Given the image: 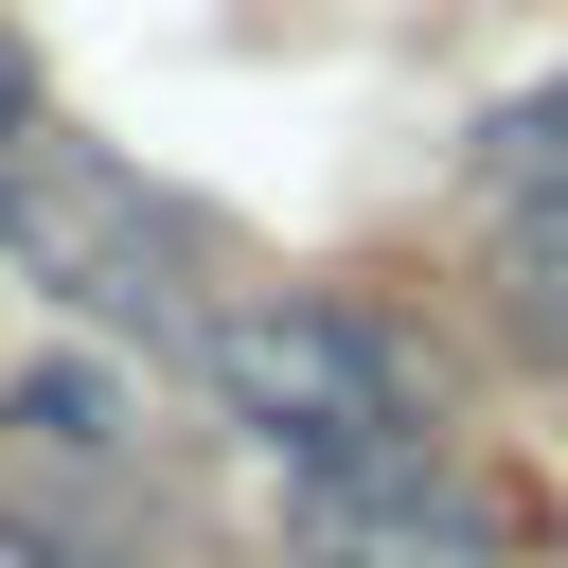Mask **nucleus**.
Here are the masks:
<instances>
[{
  "label": "nucleus",
  "mask_w": 568,
  "mask_h": 568,
  "mask_svg": "<svg viewBox=\"0 0 568 568\" xmlns=\"http://www.w3.org/2000/svg\"><path fill=\"white\" fill-rule=\"evenodd\" d=\"M18 142H36V53L0 36V178H18Z\"/></svg>",
  "instance_id": "6"
},
{
  "label": "nucleus",
  "mask_w": 568,
  "mask_h": 568,
  "mask_svg": "<svg viewBox=\"0 0 568 568\" xmlns=\"http://www.w3.org/2000/svg\"><path fill=\"white\" fill-rule=\"evenodd\" d=\"M0 248H18V284L89 302V320H213V302H195V266H213L195 213H178L142 160H106V142H18Z\"/></svg>",
  "instance_id": "2"
},
{
  "label": "nucleus",
  "mask_w": 568,
  "mask_h": 568,
  "mask_svg": "<svg viewBox=\"0 0 568 568\" xmlns=\"http://www.w3.org/2000/svg\"><path fill=\"white\" fill-rule=\"evenodd\" d=\"M0 568H71V550H53V532H36V515H0Z\"/></svg>",
  "instance_id": "7"
},
{
  "label": "nucleus",
  "mask_w": 568,
  "mask_h": 568,
  "mask_svg": "<svg viewBox=\"0 0 568 568\" xmlns=\"http://www.w3.org/2000/svg\"><path fill=\"white\" fill-rule=\"evenodd\" d=\"M479 178H497V195H550V178H568V71L515 89V106L479 124Z\"/></svg>",
  "instance_id": "5"
},
{
  "label": "nucleus",
  "mask_w": 568,
  "mask_h": 568,
  "mask_svg": "<svg viewBox=\"0 0 568 568\" xmlns=\"http://www.w3.org/2000/svg\"><path fill=\"white\" fill-rule=\"evenodd\" d=\"M497 248H515V320H532V355H568V178H550V195H497Z\"/></svg>",
  "instance_id": "4"
},
{
  "label": "nucleus",
  "mask_w": 568,
  "mask_h": 568,
  "mask_svg": "<svg viewBox=\"0 0 568 568\" xmlns=\"http://www.w3.org/2000/svg\"><path fill=\"white\" fill-rule=\"evenodd\" d=\"M195 373L231 426H266L284 462H355V444H426L444 426V373L390 302L355 284H266V302H213L195 320Z\"/></svg>",
  "instance_id": "1"
},
{
  "label": "nucleus",
  "mask_w": 568,
  "mask_h": 568,
  "mask_svg": "<svg viewBox=\"0 0 568 568\" xmlns=\"http://www.w3.org/2000/svg\"><path fill=\"white\" fill-rule=\"evenodd\" d=\"M284 550L302 568H497L515 550V479H479L444 444H355V462H302Z\"/></svg>",
  "instance_id": "3"
}]
</instances>
